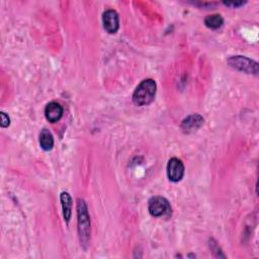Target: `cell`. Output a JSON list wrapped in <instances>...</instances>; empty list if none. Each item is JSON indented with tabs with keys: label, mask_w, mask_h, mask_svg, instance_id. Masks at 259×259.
<instances>
[{
	"label": "cell",
	"mask_w": 259,
	"mask_h": 259,
	"mask_svg": "<svg viewBox=\"0 0 259 259\" xmlns=\"http://www.w3.org/2000/svg\"><path fill=\"white\" fill-rule=\"evenodd\" d=\"M157 85L153 79H145L141 82L133 93V102L138 106L150 104L156 96Z\"/></svg>",
	"instance_id": "cell-1"
},
{
	"label": "cell",
	"mask_w": 259,
	"mask_h": 259,
	"mask_svg": "<svg viewBox=\"0 0 259 259\" xmlns=\"http://www.w3.org/2000/svg\"><path fill=\"white\" fill-rule=\"evenodd\" d=\"M77 216L80 243L84 248H87L88 242L90 240V220L87 206L81 199L77 200Z\"/></svg>",
	"instance_id": "cell-2"
},
{
	"label": "cell",
	"mask_w": 259,
	"mask_h": 259,
	"mask_svg": "<svg viewBox=\"0 0 259 259\" xmlns=\"http://www.w3.org/2000/svg\"><path fill=\"white\" fill-rule=\"evenodd\" d=\"M228 63L231 67L239 70V71L257 75L258 63L243 56H233L228 59Z\"/></svg>",
	"instance_id": "cell-3"
},
{
	"label": "cell",
	"mask_w": 259,
	"mask_h": 259,
	"mask_svg": "<svg viewBox=\"0 0 259 259\" xmlns=\"http://www.w3.org/2000/svg\"><path fill=\"white\" fill-rule=\"evenodd\" d=\"M148 209L153 217H163L171 213V207L169 202L162 197H154L148 203Z\"/></svg>",
	"instance_id": "cell-4"
},
{
	"label": "cell",
	"mask_w": 259,
	"mask_h": 259,
	"mask_svg": "<svg viewBox=\"0 0 259 259\" xmlns=\"http://www.w3.org/2000/svg\"><path fill=\"white\" fill-rule=\"evenodd\" d=\"M184 175V165L178 158H171L167 164V176L170 181L178 182Z\"/></svg>",
	"instance_id": "cell-5"
},
{
	"label": "cell",
	"mask_w": 259,
	"mask_h": 259,
	"mask_svg": "<svg viewBox=\"0 0 259 259\" xmlns=\"http://www.w3.org/2000/svg\"><path fill=\"white\" fill-rule=\"evenodd\" d=\"M104 28L108 34H115L120 28L119 14L115 10L108 9L103 14Z\"/></svg>",
	"instance_id": "cell-6"
},
{
	"label": "cell",
	"mask_w": 259,
	"mask_h": 259,
	"mask_svg": "<svg viewBox=\"0 0 259 259\" xmlns=\"http://www.w3.org/2000/svg\"><path fill=\"white\" fill-rule=\"evenodd\" d=\"M45 115H46V119L49 122L56 123L60 121V119L63 116V107L60 104L56 102L49 103L46 105Z\"/></svg>",
	"instance_id": "cell-7"
},
{
	"label": "cell",
	"mask_w": 259,
	"mask_h": 259,
	"mask_svg": "<svg viewBox=\"0 0 259 259\" xmlns=\"http://www.w3.org/2000/svg\"><path fill=\"white\" fill-rule=\"evenodd\" d=\"M204 124V117L201 116L200 114H193L187 116L185 120H183L182 124H181V129L185 132V133H190L193 131L198 130L199 128H201Z\"/></svg>",
	"instance_id": "cell-8"
},
{
	"label": "cell",
	"mask_w": 259,
	"mask_h": 259,
	"mask_svg": "<svg viewBox=\"0 0 259 259\" xmlns=\"http://www.w3.org/2000/svg\"><path fill=\"white\" fill-rule=\"evenodd\" d=\"M60 200H61L62 208H63L64 220L67 223H69L70 219H71V215H72V199L68 193L63 192L60 196Z\"/></svg>",
	"instance_id": "cell-9"
},
{
	"label": "cell",
	"mask_w": 259,
	"mask_h": 259,
	"mask_svg": "<svg viewBox=\"0 0 259 259\" xmlns=\"http://www.w3.org/2000/svg\"><path fill=\"white\" fill-rule=\"evenodd\" d=\"M40 145H41L42 149L45 151H50L53 149L54 138H53L52 133L49 130H47V129L42 130V132L40 134Z\"/></svg>",
	"instance_id": "cell-10"
},
{
	"label": "cell",
	"mask_w": 259,
	"mask_h": 259,
	"mask_svg": "<svg viewBox=\"0 0 259 259\" xmlns=\"http://www.w3.org/2000/svg\"><path fill=\"white\" fill-rule=\"evenodd\" d=\"M224 23V19L220 14H211L207 15L205 18V25L211 30H217L221 28Z\"/></svg>",
	"instance_id": "cell-11"
},
{
	"label": "cell",
	"mask_w": 259,
	"mask_h": 259,
	"mask_svg": "<svg viewBox=\"0 0 259 259\" xmlns=\"http://www.w3.org/2000/svg\"><path fill=\"white\" fill-rule=\"evenodd\" d=\"M0 115H1V127L2 128H7L10 124V119H9V116L5 113V112H1L0 113Z\"/></svg>",
	"instance_id": "cell-12"
},
{
	"label": "cell",
	"mask_w": 259,
	"mask_h": 259,
	"mask_svg": "<svg viewBox=\"0 0 259 259\" xmlns=\"http://www.w3.org/2000/svg\"><path fill=\"white\" fill-rule=\"evenodd\" d=\"M245 3H246L245 1H227V2H224L225 5L232 6V7H239V6L244 5Z\"/></svg>",
	"instance_id": "cell-13"
}]
</instances>
